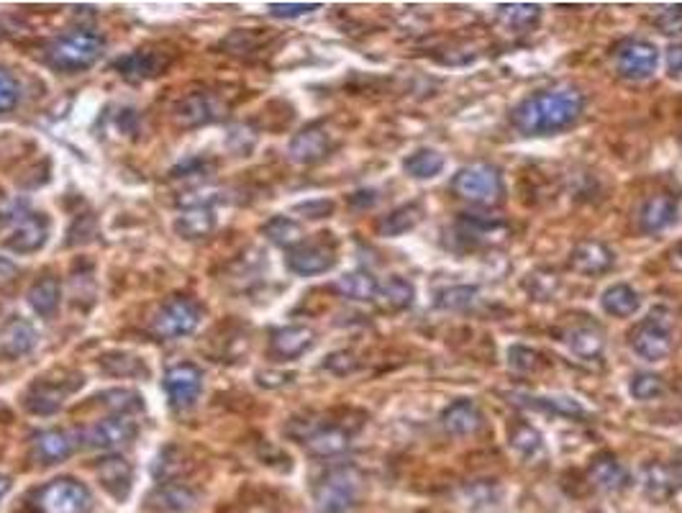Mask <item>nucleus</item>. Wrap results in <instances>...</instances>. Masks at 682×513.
Wrapping results in <instances>:
<instances>
[{"label":"nucleus","instance_id":"obj_39","mask_svg":"<svg viewBox=\"0 0 682 513\" xmlns=\"http://www.w3.org/2000/svg\"><path fill=\"white\" fill-rule=\"evenodd\" d=\"M377 288H380L377 278H372L370 272L365 270L347 272V275L339 278V283H336V290H339L344 298H352V301H375Z\"/></svg>","mask_w":682,"mask_h":513},{"label":"nucleus","instance_id":"obj_17","mask_svg":"<svg viewBox=\"0 0 682 513\" xmlns=\"http://www.w3.org/2000/svg\"><path fill=\"white\" fill-rule=\"evenodd\" d=\"M77 444L80 442H75V437L67 431L47 429L31 439V457L39 465H57V462H65L67 457H72Z\"/></svg>","mask_w":682,"mask_h":513},{"label":"nucleus","instance_id":"obj_28","mask_svg":"<svg viewBox=\"0 0 682 513\" xmlns=\"http://www.w3.org/2000/svg\"><path fill=\"white\" fill-rule=\"evenodd\" d=\"M565 342L567 347H570V352L585 362L600 360V357H603V349H606L603 331L595 329L593 324L572 326L570 331H565Z\"/></svg>","mask_w":682,"mask_h":513},{"label":"nucleus","instance_id":"obj_4","mask_svg":"<svg viewBox=\"0 0 682 513\" xmlns=\"http://www.w3.org/2000/svg\"><path fill=\"white\" fill-rule=\"evenodd\" d=\"M95 498L85 483L75 478H57L36 490L34 508L39 513H90Z\"/></svg>","mask_w":682,"mask_h":513},{"label":"nucleus","instance_id":"obj_43","mask_svg":"<svg viewBox=\"0 0 682 513\" xmlns=\"http://www.w3.org/2000/svg\"><path fill=\"white\" fill-rule=\"evenodd\" d=\"M508 365H511V370L518 372V375H531V372L544 367V357H541L536 349L524 347V344H513V347L508 349Z\"/></svg>","mask_w":682,"mask_h":513},{"label":"nucleus","instance_id":"obj_34","mask_svg":"<svg viewBox=\"0 0 682 513\" xmlns=\"http://www.w3.org/2000/svg\"><path fill=\"white\" fill-rule=\"evenodd\" d=\"M413 298H416V290H413V285L408 283L406 278H390V280H385L380 288H377V295H375V301H377V306L383 308V311H388V313H400V311H406L408 306L413 303Z\"/></svg>","mask_w":682,"mask_h":513},{"label":"nucleus","instance_id":"obj_48","mask_svg":"<svg viewBox=\"0 0 682 513\" xmlns=\"http://www.w3.org/2000/svg\"><path fill=\"white\" fill-rule=\"evenodd\" d=\"M654 26L665 36H682V6H667L657 11Z\"/></svg>","mask_w":682,"mask_h":513},{"label":"nucleus","instance_id":"obj_51","mask_svg":"<svg viewBox=\"0 0 682 513\" xmlns=\"http://www.w3.org/2000/svg\"><path fill=\"white\" fill-rule=\"evenodd\" d=\"M318 8H321L318 3H270L267 11L275 18H298L306 16V13L318 11Z\"/></svg>","mask_w":682,"mask_h":513},{"label":"nucleus","instance_id":"obj_38","mask_svg":"<svg viewBox=\"0 0 682 513\" xmlns=\"http://www.w3.org/2000/svg\"><path fill=\"white\" fill-rule=\"evenodd\" d=\"M100 367L103 372L113 375V378H147L149 367L144 365V360L134 357L129 352H108L100 357Z\"/></svg>","mask_w":682,"mask_h":513},{"label":"nucleus","instance_id":"obj_13","mask_svg":"<svg viewBox=\"0 0 682 513\" xmlns=\"http://www.w3.org/2000/svg\"><path fill=\"white\" fill-rule=\"evenodd\" d=\"M47 239H49L47 216L21 208V211L13 216V229L3 244L16 254H34L47 244Z\"/></svg>","mask_w":682,"mask_h":513},{"label":"nucleus","instance_id":"obj_32","mask_svg":"<svg viewBox=\"0 0 682 513\" xmlns=\"http://www.w3.org/2000/svg\"><path fill=\"white\" fill-rule=\"evenodd\" d=\"M447 167V157L434 147H421L413 154H408L403 160V170L413 180H431V177L441 175Z\"/></svg>","mask_w":682,"mask_h":513},{"label":"nucleus","instance_id":"obj_42","mask_svg":"<svg viewBox=\"0 0 682 513\" xmlns=\"http://www.w3.org/2000/svg\"><path fill=\"white\" fill-rule=\"evenodd\" d=\"M534 401L536 403H531L534 408H544V411L557 413V416H567V419H580V416H585L583 403L572 396H544L534 398Z\"/></svg>","mask_w":682,"mask_h":513},{"label":"nucleus","instance_id":"obj_10","mask_svg":"<svg viewBox=\"0 0 682 513\" xmlns=\"http://www.w3.org/2000/svg\"><path fill=\"white\" fill-rule=\"evenodd\" d=\"M226 108L229 106L216 93L198 90V93L185 95L183 101L177 103L175 111H172V121H175L177 129H198V126L218 121L226 113Z\"/></svg>","mask_w":682,"mask_h":513},{"label":"nucleus","instance_id":"obj_24","mask_svg":"<svg viewBox=\"0 0 682 513\" xmlns=\"http://www.w3.org/2000/svg\"><path fill=\"white\" fill-rule=\"evenodd\" d=\"M441 426L452 437H470L483 426V411L472 401L462 398V401H454L452 406H447V411L441 413Z\"/></svg>","mask_w":682,"mask_h":513},{"label":"nucleus","instance_id":"obj_36","mask_svg":"<svg viewBox=\"0 0 682 513\" xmlns=\"http://www.w3.org/2000/svg\"><path fill=\"white\" fill-rule=\"evenodd\" d=\"M26 298H29V306L34 308V313H39L42 319H49V316H54V311L59 308V298H62L59 280L57 278L36 280Z\"/></svg>","mask_w":682,"mask_h":513},{"label":"nucleus","instance_id":"obj_45","mask_svg":"<svg viewBox=\"0 0 682 513\" xmlns=\"http://www.w3.org/2000/svg\"><path fill=\"white\" fill-rule=\"evenodd\" d=\"M477 298V288H470V285H457V288H447L441 290L436 295V306L447 308V311H465L475 303Z\"/></svg>","mask_w":682,"mask_h":513},{"label":"nucleus","instance_id":"obj_55","mask_svg":"<svg viewBox=\"0 0 682 513\" xmlns=\"http://www.w3.org/2000/svg\"><path fill=\"white\" fill-rule=\"evenodd\" d=\"M8 490H11V478H6V475H0V498L6 496Z\"/></svg>","mask_w":682,"mask_h":513},{"label":"nucleus","instance_id":"obj_18","mask_svg":"<svg viewBox=\"0 0 682 513\" xmlns=\"http://www.w3.org/2000/svg\"><path fill=\"white\" fill-rule=\"evenodd\" d=\"M682 488V462H652L644 467V490L654 501H667Z\"/></svg>","mask_w":682,"mask_h":513},{"label":"nucleus","instance_id":"obj_56","mask_svg":"<svg viewBox=\"0 0 682 513\" xmlns=\"http://www.w3.org/2000/svg\"><path fill=\"white\" fill-rule=\"evenodd\" d=\"M677 257H680V260H682V242L677 244Z\"/></svg>","mask_w":682,"mask_h":513},{"label":"nucleus","instance_id":"obj_30","mask_svg":"<svg viewBox=\"0 0 682 513\" xmlns=\"http://www.w3.org/2000/svg\"><path fill=\"white\" fill-rule=\"evenodd\" d=\"M36 339L39 337H36L34 326L29 321L13 319L0 334V354L6 360H18V357H24L36 347Z\"/></svg>","mask_w":682,"mask_h":513},{"label":"nucleus","instance_id":"obj_3","mask_svg":"<svg viewBox=\"0 0 682 513\" xmlns=\"http://www.w3.org/2000/svg\"><path fill=\"white\" fill-rule=\"evenodd\" d=\"M103 47L106 39L95 31H75L52 42L47 49V62L59 72H83L98 62Z\"/></svg>","mask_w":682,"mask_h":513},{"label":"nucleus","instance_id":"obj_22","mask_svg":"<svg viewBox=\"0 0 682 513\" xmlns=\"http://www.w3.org/2000/svg\"><path fill=\"white\" fill-rule=\"evenodd\" d=\"M349 439H352V431H349L347 426L326 424V421H321V426H318L303 444H306L308 452L316 457H336L341 455V452H347Z\"/></svg>","mask_w":682,"mask_h":513},{"label":"nucleus","instance_id":"obj_41","mask_svg":"<svg viewBox=\"0 0 682 513\" xmlns=\"http://www.w3.org/2000/svg\"><path fill=\"white\" fill-rule=\"evenodd\" d=\"M95 401H100L103 406L113 408L116 416H126L131 411H142L144 408V398L136 393V390H126V388H113V390H103Z\"/></svg>","mask_w":682,"mask_h":513},{"label":"nucleus","instance_id":"obj_50","mask_svg":"<svg viewBox=\"0 0 682 513\" xmlns=\"http://www.w3.org/2000/svg\"><path fill=\"white\" fill-rule=\"evenodd\" d=\"M213 170H216V167H213V162L198 157V160H188L185 165H180L177 170H172V177H175V180H203V177L211 175Z\"/></svg>","mask_w":682,"mask_h":513},{"label":"nucleus","instance_id":"obj_26","mask_svg":"<svg viewBox=\"0 0 682 513\" xmlns=\"http://www.w3.org/2000/svg\"><path fill=\"white\" fill-rule=\"evenodd\" d=\"M457 229L459 242H470L472 247L480 244H490L500 239V234H506V224L495 219H483V216H472V213H462L459 221L454 224Z\"/></svg>","mask_w":682,"mask_h":513},{"label":"nucleus","instance_id":"obj_35","mask_svg":"<svg viewBox=\"0 0 682 513\" xmlns=\"http://www.w3.org/2000/svg\"><path fill=\"white\" fill-rule=\"evenodd\" d=\"M421 219H424L421 206L418 203H406V206L395 208V211H390L388 216L377 221V231H380V236H403L416 229Z\"/></svg>","mask_w":682,"mask_h":513},{"label":"nucleus","instance_id":"obj_21","mask_svg":"<svg viewBox=\"0 0 682 513\" xmlns=\"http://www.w3.org/2000/svg\"><path fill=\"white\" fill-rule=\"evenodd\" d=\"M588 480L595 488L606 490V493H616V490L626 488L629 485V470L624 467V462L618 460L611 452H600L593 457L588 467Z\"/></svg>","mask_w":682,"mask_h":513},{"label":"nucleus","instance_id":"obj_5","mask_svg":"<svg viewBox=\"0 0 682 513\" xmlns=\"http://www.w3.org/2000/svg\"><path fill=\"white\" fill-rule=\"evenodd\" d=\"M452 190L475 206H495L503 198V177L493 165H467L452 177Z\"/></svg>","mask_w":682,"mask_h":513},{"label":"nucleus","instance_id":"obj_20","mask_svg":"<svg viewBox=\"0 0 682 513\" xmlns=\"http://www.w3.org/2000/svg\"><path fill=\"white\" fill-rule=\"evenodd\" d=\"M616 265V254L603 242H580L570 252V267L577 275H603Z\"/></svg>","mask_w":682,"mask_h":513},{"label":"nucleus","instance_id":"obj_6","mask_svg":"<svg viewBox=\"0 0 682 513\" xmlns=\"http://www.w3.org/2000/svg\"><path fill=\"white\" fill-rule=\"evenodd\" d=\"M77 388H83V375L77 372H62V378H36L26 390L24 406L36 416H49L65 406Z\"/></svg>","mask_w":682,"mask_h":513},{"label":"nucleus","instance_id":"obj_29","mask_svg":"<svg viewBox=\"0 0 682 513\" xmlns=\"http://www.w3.org/2000/svg\"><path fill=\"white\" fill-rule=\"evenodd\" d=\"M495 16L513 34H529L541 24V6L536 3H500Z\"/></svg>","mask_w":682,"mask_h":513},{"label":"nucleus","instance_id":"obj_2","mask_svg":"<svg viewBox=\"0 0 682 513\" xmlns=\"http://www.w3.org/2000/svg\"><path fill=\"white\" fill-rule=\"evenodd\" d=\"M365 493V475L354 465H336L313 485V503L318 513L352 511Z\"/></svg>","mask_w":682,"mask_h":513},{"label":"nucleus","instance_id":"obj_11","mask_svg":"<svg viewBox=\"0 0 682 513\" xmlns=\"http://www.w3.org/2000/svg\"><path fill=\"white\" fill-rule=\"evenodd\" d=\"M629 344L636 357H641V360L662 362L672 354L675 339H672L670 326L662 324V319H657V316H649V319H644L631 331Z\"/></svg>","mask_w":682,"mask_h":513},{"label":"nucleus","instance_id":"obj_25","mask_svg":"<svg viewBox=\"0 0 682 513\" xmlns=\"http://www.w3.org/2000/svg\"><path fill=\"white\" fill-rule=\"evenodd\" d=\"M98 480L116 501H126L134 485V470L124 457H106L98 465Z\"/></svg>","mask_w":682,"mask_h":513},{"label":"nucleus","instance_id":"obj_31","mask_svg":"<svg viewBox=\"0 0 682 513\" xmlns=\"http://www.w3.org/2000/svg\"><path fill=\"white\" fill-rule=\"evenodd\" d=\"M600 306L608 316H616V319H629L641 308V295L636 293L631 285L616 283L611 288H606V293L600 295Z\"/></svg>","mask_w":682,"mask_h":513},{"label":"nucleus","instance_id":"obj_14","mask_svg":"<svg viewBox=\"0 0 682 513\" xmlns=\"http://www.w3.org/2000/svg\"><path fill=\"white\" fill-rule=\"evenodd\" d=\"M165 393L170 398L172 408L188 411L203 393V372L195 365H190V362L172 367L165 375Z\"/></svg>","mask_w":682,"mask_h":513},{"label":"nucleus","instance_id":"obj_7","mask_svg":"<svg viewBox=\"0 0 682 513\" xmlns=\"http://www.w3.org/2000/svg\"><path fill=\"white\" fill-rule=\"evenodd\" d=\"M200 319H203V308H200L198 301L193 298H170L165 306L159 308V313L154 316L152 321V331L154 337L162 339H177V337H188L198 329Z\"/></svg>","mask_w":682,"mask_h":513},{"label":"nucleus","instance_id":"obj_52","mask_svg":"<svg viewBox=\"0 0 682 513\" xmlns=\"http://www.w3.org/2000/svg\"><path fill=\"white\" fill-rule=\"evenodd\" d=\"M295 213H303L306 219H326L334 213V201H326V198H318V201H306L295 206Z\"/></svg>","mask_w":682,"mask_h":513},{"label":"nucleus","instance_id":"obj_15","mask_svg":"<svg viewBox=\"0 0 682 513\" xmlns=\"http://www.w3.org/2000/svg\"><path fill=\"white\" fill-rule=\"evenodd\" d=\"M285 265L295 275H321V272H329L336 265V252L334 247L324 242H303L295 249H290L288 257H285Z\"/></svg>","mask_w":682,"mask_h":513},{"label":"nucleus","instance_id":"obj_46","mask_svg":"<svg viewBox=\"0 0 682 513\" xmlns=\"http://www.w3.org/2000/svg\"><path fill=\"white\" fill-rule=\"evenodd\" d=\"M629 390L636 401H654L665 393V380L652 372H641V375H634Z\"/></svg>","mask_w":682,"mask_h":513},{"label":"nucleus","instance_id":"obj_47","mask_svg":"<svg viewBox=\"0 0 682 513\" xmlns=\"http://www.w3.org/2000/svg\"><path fill=\"white\" fill-rule=\"evenodd\" d=\"M21 101V85L16 83V77L11 72L0 70V116L11 113Z\"/></svg>","mask_w":682,"mask_h":513},{"label":"nucleus","instance_id":"obj_44","mask_svg":"<svg viewBox=\"0 0 682 513\" xmlns=\"http://www.w3.org/2000/svg\"><path fill=\"white\" fill-rule=\"evenodd\" d=\"M511 444L516 452H521L524 457L539 455L541 447H544V439H541L539 431L529 424H516L511 429Z\"/></svg>","mask_w":682,"mask_h":513},{"label":"nucleus","instance_id":"obj_23","mask_svg":"<svg viewBox=\"0 0 682 513\" xmlns=\"http://www.w3.org/2000/svg\"><path fill=\"white\" fill-rule=\"evenodd\" d=\"M313 339L316 334L308 326H283V329L272 331L270 349L280 360H295L313 347Z\"/></svg>","mask_w":682,"mask_h":513},{"label":"nucleus","instance_id":"obj_19","mask_svg":"<svg viewBox=\"0 0 682 513\" xmlns=\"http://www.w3.org/2000/svg\"><path fill=\"white\" fill-rule=\"evenodd\" d=\"M677 213H680V206L672 195H649L639 211V229L644 234H659V231L670 229L675 224Z\"/></svg>","mask_w":682,"mask_h":513},{"label":"nucleus","instance_id":"obj_37","mask_svg":"<svg viewBox=\"0 0 682 513\" xmlns=\"http://www.w3.org/2000/svg\"><path fill=\"white\" fill-rule=\"evenodd\" d=\"M262 234L270 239L275 247H283V249H295L298 244H303V226L298 224V221L288 219V216H275V219L267 221L265 226H262Z\"/></svg>","mask_w":682,"mask_h":513},{"label":"nucleus","instance_id":"obj_33","mask_svg":"<svg viewBox=\"0 0 682 513\" xmlns=\"http://www.w3.org/2000/svg\"><path fill=\"white\" fill-rule=\"evenodd\" d=\"M213 229H216V216H213V211L208 206H190L175 221L177 234L183 236V239H190V242L213 234Z\"/></svg>","mask_w":682,"mask_h":513},{"label":"nucleus","instance_id":"obj_16","mask_svg":"<svg viewBox=\"0 0 682 513\" xmlns=\"http://www.w3.org/2000/svg\"><path fill=\"white\" fill-rule=\"evenodd\" d=\"M331 149H334V139H331L329 131L324 126H308L293 136L288 154L290 160L298 162V165H316V162L329 157Z\"/></svg>","mask_w":682,"mask_h":513},{"label":"nucleus","instance_id":"obj_54","mask_svg":"<svg viewBox=\"0 0 682 513\" xmlns=\"http://www.w3.org/2000/svg\"><path fill=\"white\" fill-rule=\"evenodd\" d=\"M349 203H352V206H375L377 193L375 190H359V193H354L352 198H349Z\"/></svg>","mask_w":682,"mask_h":513},{"label":"nucleus","instance_id":"obj_9","mask_svg":"<svg viewBox=\"0 0 682 513\" xmlns=\"http://www.w3.org/2000/svg\"><path fill=\"white\" fill-rule=\"evenodd\" d=\"M172 62H175V52H167L162 47H144L118 57L113 62V70L129 83H147V80L165 75Z\"/></svg>","mask_w":682,"mask_h":513},{"label":"nucleus","instance_id":"obj_53","mask_svg":"<svg viewBox=\"0 0 682 513\" xmlns=\"http://www.w3.org/2000/svg\"><path fill=\"white\" fill-rule=\"evenodd\" d=\"M665 65H667V72H670L672 77L682 75V44H672V47L667 49Z\"/></svg>","mask_w":682,"mask_h":513},{"label":"nucleus","instance_id":"obj_49","mask_svg":"<svg viewBox=\"0 0 682 513\" xmlns=\"http://www.w3.org/2000/svg\"><path fill=\"white\" fill-rule=\"evenodd\" d=\"M357 367H359V362L352 352H334V354H329L324 362V370L334 372L336 378H347V375H352Z\"/></svg>","mask_w":682,"mask_h":513},{"label":"nucleus","instance_id":"obj_27","mask_svg":"<svg viewBox=\"0 0 682 513\" xmlns=\"http://www.w3.org/2000/svg\"><path fill=\"white\" fill-rule=\"evenodd\" d=\"M198 503V493L183 483H159L157 490L149 496V506L162 513H188Z\"/></svg>","mask_w":682,"mask_h":513},{"label":"nucleus","instance_id":"obj_8","mask_svg":"<svg viewBox=\"0 0 682 513\" xmlns=\"http://www.w3.org/2000/svg\"><path fill=\"white\" fill-rule=\"evenodd\" d=\"M613 67L624 80H649L659 67V52L652 42L644 39H624L613 47Z\"/></svg>","mask_w":682,"mask_h":513},{"label":"nucleus","instance_id":"obj_1","mask_svg":"<svg viewBox=\"0 0 682 513\" xmlns=\"http://www.w3.org/2000/svg\"><path fill=\"white\" fill-rule=\"evenodd\" d=\"M585 111V95L577 88H554L529 95L513 111V126L526 136H547L570 129Z\"/></svg>","mask_w":682,"mask_h":513},{"label":"nucleus","instance_id":"obj_12","mask_svg":"<svg viewBox=\"0 0 682 513\" xmlns=\"http://www.w3.org/2000/svg\"><path fill=\"white\" fill-rule=\"evenodd\" d=\"M136 424L129 416H111V419L95 421L88 429H83L77 434V439L83 442V447L88 449H103V452H113V449H121L126 444L134 442L136 437Z\"/></svg>","mask_w":682,"mask_h":513},{"label":"nucleus","instance_id":"obj_40","mask_svg":"<svg viewBox=\"0 0 682 513\" xmlns=\"http://www.w3.org/2000/svg\"><path fill=\"white\" fill-rule=\"evenodd\" d=\"M272 39L270 29H236L226 36L221 47L229 54H252Z\"/></svg>","mask_w":682,"mask_h":513}]
</instances>
